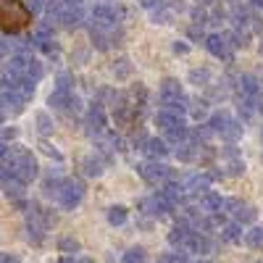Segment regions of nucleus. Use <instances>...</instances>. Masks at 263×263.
I'll return each mask as SVG.
<instances>
[{
    "label": "nucleus",
    "mask_w": 263,
    "mask_h": 263,
    "mask_svg": "<svg viewBox=\"0 0 263 263\" xmlns=\"http://www.w3.org/2000/svg\"><path fill=\"white\" fill-rule=\"evenodd\" d=\"M3 161H6V168L13 174L21 184L34 182L37 174H40V166H37V158L32 156V150L21 147V145H11Z\"/></svg>",
    "instance_id": "nucleus-1"
},
{
    "label": "nucleus",
    "mask_w": 263,
    "mask_h": 263,
    "mask_svg": "<svg viewBox=\"0 0 263 263\" xmlns=\"http://www.w3.org/2000/svg\"><path fill=\"white\" fill-rule=\"evenodd\" d=\"M32 24V13L24 0H0V29L6 34H16Z\"/></svg>",
    "instance_id": "nucleus-2"
},
{
    "label": "nucleus",
    "mask_w": 263,
    "mask_h": 263,
    "mask_svg": "<svg viewBox=\"0 0 263 263\" xmlns=\"http://www.w3.org/2000/svg\"><path fill=\"white\" fill-rule=\"evenodd\" d=\"M6 71H11V74H16V77H21V79H27V82H32V84H37V82L42 79V74H45L42 63H40L37 58H32L29 53H13Z\"/></svg>",
    "instance_id": "nucleus-3"
},
{
    "label": "nucleus",
    "mask_w": 263,
    "mask_h": 263,
    "mask_svg": "<svg viewBox=\"0 0 263 263\" xmlns=\"http://www.w3.org/2000/svg\"><path fill=\"white\" fill-rule=\"evenodd\" d=\"M84 195H87V190H84V184H82L79 179H63L55 200H58V205H61L63 211H74V208L82 205Z\"/></svg>",
    "instance_id": "nucleus-4"
},
{
    "label": "nucleus",
    "mask_w": 263,
    "mask_h": 263,
    "mask_svg": "<svg viewBox=\"0 0 263 263\" xmlns=\"http://www.w3.org/2000/svg\"><path fill=\"white\" fill-rule=\"evenodd\" d=\"M137 174L147 184H153V187H161V184H166V182L174 179V171L166 163H161V161H145V163H140L137 166Z\"/></svg>",
    "instance_id": "nucleus-5"
},
{
    "label": "nucleus",
    "mask_w": 263,
    "mask_h": 263,
    "mask_svg": "<svg viewBox=\"0 0 263 263\" xmlns=\"http://www.w3.org/2000/svg\"><path fill=\"white\" fill-rule=\"evenodd\" d=\"M124 16V8L121 6H108V3H100L92 8L90 18H92V27L98 29H111V27H119V21Z\"/></svg>",
    "instance_id": "nucleus-6"
},
{
    "label": "nucleus",
    "mask_w": 263,
    "mask_h": 263,
    "mask_svg": "<svg viewBox=\"0 0 263 263\" xmlns=\"http://www.w3.org/2000/svg\"><path fill=\"white\" fill-rule=\"evenodd\" d=\"M48 105L53 108V111H58V114H63V116H77V114H82V100L74 95V92H50V98H48Z\"/></svg>",
    "instance_id": "nucleus-7"
},
{
    "label": "nucleus",
    "mask_w": 263,
    "mask_h": 263,
    "mask_svg": "<svg viewBox=\"0 0 263 263\" xmlns=\"http://www.w3.org/2000/svg\"><path fill=\"white\" fill-rule=\"evenodd\" d=\"M90 37H92V45L98 50H111V48H119L121 40H124V32L121 27H111V29H98V27H90Z\"/></svg>",
    "instance_id": "nucleus-8"
},
{
    "label": "nucleus",
    "mask_w": 263,
    "mask_h": 263,
    "mask_svg": "<svg viewBox=\"0 0 263 263\" xmlns=\"http://www.w3.org/2000/svg\"><path fill=\"white\" fill-rule=\"evenodd\" d=\"M203 42H205V50H208L213 58H221V61H227V63L234 61V48L229 45L227 34H208Z\"/></svg>",
    "instance_id": "nucleus-9"
},
{
    "label": "nucleus",
    "mask_w": 263,
    "mask_h": 263,
    "mask_svg": "<svg viewBox=\"0 0 263 263\" xmlns=\"http://www.w3.org/2000/svg\"><path fill=\"white\" fill-rule=\"evenodd\" d=\"M84 132L90 137H100L105 132V111H103V103H92L84 114Z\"/></svg>",
    "instance_id": "nucleus-10"
},
{
    "label": "nucleus",
    "mask_w": 263,
    "mask_h": 263,
    "mask_svg": "<svg viewBox=\"0 0 263 263\" xmlns=\"http://www.w3.org/2000/svg\"><path fill=\"white\" fill-rule=\"evenodd\" d=\"M137 208H140L145 216H150V218H166V216L174 211V205H168L158 192L150 195V197H142V200L137 203Z\"/></svg>",
    "instance_id": "nucleus-11"
},
{
    "label": "nucleus",
    "mask_w": 263,
    "mask_h": 263,
    "mask_svg": "<svg viewBox=\"0 0 263 263\" xmlns=\"http://www.w3.org/2000/svg\"><path fill=\"white\" fill-rule=\"evenodd\" d=\"M221 156H224V161H227V177H242L245 174V161H242V156H239V150L234 147V145H227V147H221Z\"/></svg>",
    "instance_id": "nucleus-12"
},
{
    "label": "nucleus",
    "mask_w": 263,
    "mask_h": 263,
    "mask_svg": "<svg viewBox=\"0 0 263 263\" xmlns=\"http://www.w3.org/2000/svg\"><path fill=\"white\" fill-rule=\"evenodd\" d=\"M190 234H192L190 221H187V218H177V221H174V227H171V232H168V245H171V248H184L187 239H190Z\"/></svg>",
    "instance_id": "nucleus-13"
},
{
    "label": "nucleus",
    "mask_w": 263,
    "mask_h": 263,
    "mask_svg": "<svg viewBox=\"0 0 263 263\" xmlns=\"http://www.w3.org/2000/svg\"><path fill=\"white\" fill-rule=\"evenodd\" d=\"M158 195L163 197L168 205L179 208V205H184V195H187V192H184V187H182L179 182H166V184H161Z\"/></svg>",
    "instance_id": "nucleus-14"
},
{
    "label": "nucleus",
    "mask_w": 263,
    "mask_h": 263,
    "mask_svg": "<svg viewBox=\"0 0 263 263\" xmlns=\"http://www.w3.org/2000/svg\"><path fill=\"white\" fill-rule=\"evenodd\" d=\"M184 250H187V253H195V255H211V253H213V242H211L208 234L192 232L190 239H187V245H184Z\"/></svg>",
    "instance_id": "nucleus-15"
},
{
    "label": "nucleus",
    "mask_w": 263,
    "mask_h": 263,
    "mask_svg": "<svg viewBox=\"0 0 263 263\" xmlns=\"http://www.w3.org/2000/svg\"><path fill=\"white\" fill-rule=\"evenodd\" d=\"M58 24H61L63 29H79V27L84 24V11H82V6H77V8H66V6H63V11H61V16H58Z\"/></svg>",
    "instance_id": "nucleus-16"
},
{
    "label": "nucleus",
    "mask_w": 263,
    "mask_h": 263,
    "mask_svg": "<svg viewBox=\"0 0 263 263\" xmlns=\"http://www.w3.org/2000/svg\"><path fill=\"white\" fill-rule=\"evenodd\" d=\"M142 150H145V156L150 158V161H163L166 156H168V142L166 140H161V137H147V142L142 145Z\"/></svg>",
    "instance_id": "nucleus-17"
},
{
    "label": "nucleus",
    "mask_w": 263,
    "mask_h": 263,
    "mask_svg": "<svg viewBox=\"0 0 263 263\" xmlns=\"http://www.w3.org/2000/svg\"><path fill=\"white\" fill-rule=\"evenodd\" d=\"M105 166H108V161L100 156V153H90V156H87V158L82 161V168H84V174H87V177H92V179L103 177Z\"/></svg>",
    "instance_id": "nucleus-18"
},
{
    "label": "nucleus",
    "mask_w": 263,
    "mask_h": 263,
    "mask_svg": "<svg viewBox=\"0 0 263 263\" xmlns=\"http://www.w3.org/2000/svg\"><path fill=\"white\" fill-rule=\"evenodd\" d=\"M237 92L242 95V98H255V95H260V82L253 74L237 77Z\"/></svg>",
    "instance_id": "nucleus-19"
},
{
    "label": "nucleus",
    "mask_w": 263,
    "mask_h": 263,
    "mask_svg": "<svg viewBox=\"0 0 263 263\" xmlns=\"http://www.w3.org/2000/svg\"><path fill=\"white\" fill-rule=\"evenodd\" d=\"M242 132H245L242 121H237V119H232V116H229V119L224 121V126L218 129V135H221V137H224V140H227L229 145H234V142H237L239 137H242Z\"/></svg>",
    "instance_id": "nucleus-20"
},
{
    "label": "nucleus",
    "mask_w": 263,
    "mask_h": 263,
    "mask_svg": "<svg viewBox=\"0 0 263 263\" xmlns=\"http://www.w3.org/2000/svg\"><path fill=\"white\" fill-rule=\"evenodd\" d=\"M187 195H205L208 187H211V179L205 177V174H192V177L182 184Z\"/></svg>",
    "instance_id": "nucleus-21"
},
{
    "label": "nucleus",
    "mask_w": 263,
    "mask_h": 263,
    "mask_svg": "<svg viewBox=\"0 0 263 263\" xmlns=\"http://www.w3.org/2000/svg\"><path fill=\"white\" fill-rule=\"evenodd\" d=\"M221 203H224V197L218 195V192H213V190H208L205 195H200V205H197V208L211 216V213H218V211H221Z\"/></svg>",
    "instance_id": "nucleus-22"
},
{
    "label": "nucleus",
    "mask_w": 263,
    "mask_h": 263,
    "mask_svg": "<svg viewBox=\"0 0 263 263\" xmlns=\"http://www.w3.org/2000/svg\"><path fill=\"white\" fill-rule=\"evenodd\" d=\"M242 224H237V221H229L221 227V242H229V245H242Z\"/></svg>",
    "instance_id": "nucleus-23"
},
{
    "label": "nucleus",
    "mask_w": 263,
    "mask_h": 263,
    "mask_svg": "<svg viewBox=\"0 0 263 263\" xmlns=\"http://www.w3.org/2000/svg\"><path fill=\"white\" fill-rule=\"evenodd\" d=\"M27 242L29 245H34V248H40L42 242H45V234H48V229L42 227L40 221H32V218H27Z\"/></svg>",
    "instance_id": "nucleus-24"
},
{
    "label": "nucleus",
    "mask_w": 263,
    "mask_h": 263,
    "mask_svg": "<svg viewBox=\"0 0 263 263\" xmlns=\"http://www.w3.org/2000/svg\"><path fill=\"white\" fill-rule=\"evenodd\" d=\"M190 105V98L187 95H179V98H161V111H168V114H177L182 116Z\"/></svg>",
    "instance_id": "nucleus-25"
},
{
    "label": "nucleus",
    "mask_w": 263,
    "mask_h": 263,
    "mask_svg": "<svg viewBox=\"0 0 263 263\" xmlns=\"http://www.w3.org/2000/svg\"><path fill=\"white\" fill-rule=\"evenodd\" d=\"M255 218H258V208H255V205L242 203V205H239V208L234 211V221H237V224H242V227L255 224Z\"/></svg>",
    "instance_id": "nucleus-26"
},
{
    "label": "nucleus",
    "mask_w": 263,
    "mask_h": 263,
    "mask_svg": "<svg viewBox=\"0 0 263 263\" xmlns=\"http://www.w3.org/2000/svg\"><path fill=\"white\" fill-rule=\"evenodd\" d=\"M58 253H63V255H79L82 253V242L74 234H63L58 239Z\"/></svg>",
    "instance_id": "nucleus-27"
},
{
    "label": "nucleus",
    "mask_w": 263,
    "mask_h": 263,
    "mask_svg": "<svg viewBox=\"0 0 263 263\" xmlns=\"http://www.w3.org/2000/svg\"><path fill=\"white\" fill-rule=\"evenodd\" d=\"M105 218H108V224H111V227H124L126 218H129V208L126 205H111L105 211Z\"/></svg>",
    "instance_id": "nucleus-28"
},
{
    "label": "nucleus",
    "mask_w": 263,
    "mask_h": 263,
    "mask_svg": "<svg viewBox=\"0 0 263 263\" xmlns=\"http://www.w3.org/2000/svg\"><path fill=\"white\" fill-rule=\"evenodd\" d=\"M197 147L200 145H195V142H179L177 145V153H174V156H177L182 163H190V161H197Z\"/></svg>",
    "instance_id": "nucleus-29"
},
{
    "label": "nucleus",
    "mask_w": 263,
    "mask_h": 263,
    "mask_svg": "<svg viewBox=\"0 0 263 263\" xmlns=\"http://www.w3.org/2000/svg\"><path fill=\"white\" fill-rule=\"evenodd\" d=\"M179 95H184V92H182V84H179V79L166 77V79L161 82V98H179Z\"/></svg>",
    "instance_id": "nucleus-30"
},
{
    "label": "nucleus",
    "mask_w": 263,
    "mask_h": 263,
    "mask_svg": "<svg viewBox=\"0 0 263 263\" xmlns=\"http://www.w3.org/2000/svg\"><path fill=\"white\" fill-rule=\"evenodd\" d=\"M156 124L163 129V132H168V129H174V126H179V124H184L182 121V116H177V114H168V111H158L156 114Z\"/></svg>",
    "instance_id": "nucleus-31"
},
{
    "label": "nucleus",
    "mask_w": 263,
    "mask_h": 263,
    "mask_svg": "<svg viewBox=\"0 0 263 263\" xmlns=\"http://www.w3.org/2000/svg\"><path fill=\"white\" fill-rule=\"evenodd\" d=\"M242 242L248 248H253V250H260L263 248V227H250L245 232V237H242Z\"/></svg>",
    "instance_id": "nucleus-32"
},
{
    "label": "nucleus",
    "mask_w": 263,
    "mask_h": 263,
    "mask_svg": "<svg viewBox=\"0 0 263 263\" xmlns=\"http://www.w3.org/2000/svg\"><path fill=\"white\" fill-rule=\"evenodd\" d=\"M211 137H213V129L208 124H200V126L190 129V142H195V145H205Z\"/></svg>",
    "instance_id": "nucleus-33"
},
{
    "label": "nucleus",
    "mask_w": 263,
    "mask_h": 263,
    "mask_svg": "<svg viewBox=\"0 0 263 263\" xmlns=\"http://www.w3.org/2000/svg\"><path fill=\"white\" fill-rule=\"evenodd\" d=\"M174 18H177V13L161 0V3L156 6V13H153V21H156V24H174Z\"/></svg>",
    "instance_id": "nucleus-34"
},
{
    "label": "nucleus",
    "mask_w": 263,
    "mask_h": 263,
    "mask_svg": "<svg viewBox=\"0 0 263 263\" xmlns=\"http://www.w3.org/2000/svg\"><path fill=\"white\" fill-rule=\"evenodd\" d=\"M187 111L192 114V119H195V121H203V119H208V100H200V98L190 100Z\"/></svg>",
    "instance_id": "nucleus-35"
},
{
    "label": "nucleus",
    "mask_w": 263,
    "mask_h": 263,
    "mask_svg": "<svg viewBox=\"0 0 263 263\" xmlns=\"http://www.w3.org/2000/svg\"><path fill=\"white\" fill-rule=\"evenodd\" d=\"M61 184H63V177H58V174H55V177H53V174H48V179L42 182V192H45V197H53V200H55Z\"/></svg>",
    "instance_id": "nucleus-36"
},
{
    "label": "nucleus",
    "mask_w": 263,
    "mask_h": 263,
    "mask_svg": "<svg viewBox=\"0 0 263 263\" xmlns=\"http://www.w3.org/2000/svg\"><path fill=\"white\" fill-rule=\"evenodd\" d=\"M190 140V129L187 124H179V126H174L166 132V142H174V145H179V142H187Z\"/></svg>",
    "instance_id": "nucleus-37"
},
{
    "label": "nucleus",
    "mask_w": 263,
    "mask_h": 263,
    "mask_svg": "<svg viewBox=\"0 0 263 263\" xmlns=\"http://www.w3.org/2000/svg\"><path fill=\"white\" fill-rule=\"evenodd\" d=\"M145 258H147L145 248H142V245H135V248H129V250L121 255V263H145Z\"/></svg>",
    "instance_id": "nucleus-38"
},
{
    "label": "nucleus",
    "mask_w": 263,
    "mask_h": 263,
    "mask_svg": "<svg viewBox=\"0 0 263 263\" xmlns=\"http://www.w3.org/2000/svg\"><path fill=\"white\" fill-rule=\"evenodd\" d=\"M187 79L192 84H197V87H208L211 84V69H205V66H203V69H192Z\"/></svg>",
    "instance_id": "nucleus-39"
},
{
    "label": "nucleus",
    "mask_w": 263,
    "mask_h": 263,
    "mask_svg": "<svg viewBox=\"0 0 263 263\" xmlns=\"http://www.w3.org/2000/svg\"><path fill=\"white\" fill-rule=\"evenodd\" d=\"M61 11H63V3H61V0H45V16H48L50 24H58Z\"/></svg>",
    "instance_id": "nucleus-40"
},
{
    "label": "nucleus",
    "mask_w": 263,
    "mask_h": 263,
    "mask_svg": "<svg viewBox=\"0 0 263 263\" xmlns=\"http://www.w3.org/2000/svg\"><path fill=\"white\" fill-rule=\"evenodd\" d=\"M111 71H114L116 79H126V77L132 74V63H129V58H119V61L111 66Z\"/></svg>",
    "instance_id": "nucleus-41"
},
{
    "label": "nucleus",
    "mask_w": 263,
    "mask_h": 263,
    "mask_svg": "<svg viewBox=\"0 0 263 263\" xmlns=\"http://www.w3.org/2000/svg\"><path fill=\"white\" fill-rule=\"evenodd\" d=\"M55 90L58 92H74V77L71 74H58V79H55Z\"/></svg>",
    "instance_id": "nucleus-42"
},
{
    "label": "nucleus",
    "mask_w": 263,
    "mask_h": 263,
    "mask_svg": "<svg viewBox=\"0 0 263 263\" xmlns=\"http://www.w3.org/2000/svg\"><path fill=\"white\" fill-rule=\"evenodd\" d=\"M190 16H192V24H197V27H203V24H208V21H211V16H208V11H205L203 6L192 8Z\"/></svg>",
    "instance_id": "nucleus-43"
},
{
    "label": "nucleus",
    "mask_w": 263,
    "mask_h": 263,
    "mask_svg": "<svg viewBox=\"0 0 263 263\" xmlns=\"http://www.w3.org/2000/svg\"><path fill=\"white\" fill-rule=\"evenodd\" d=\"M229 95V87L227 84H221V87H218V84H208V98L211 100H224Z\"/></svg>",
    "instance_id": "nucleus-44"
},
{
    "label": "nucleus",
    "mask_w": 263,
    "mask_h": 263,
    "mask_svg": "<svg viewBox=\"0 0 263 263\" xmlns=\"http://www.w3.org/2000/svg\"><path fill=\"white\" fill-rule=\"evenodd\" d=\"M187 37H190V40H195V42H203V40H205V32H203V27L192 24V27L187 29Z\"/></svg>",
    "instance_id": "nucleus-45"
},
{
    "label": "nucleus",
    "mask_w": 263,
    "mask_h": 263,
    "mask_svg": "<svg viewBox=\"0 0 263 263\" xmlns=\"http://www.w3.org/2000/svg\"><path fill=\"white\" fill-rule=\"evenodd\" d=\"M37 124H40V132H42V135H48V132H53V124H50L48 114H37Z\"/></svg>",
    "instance_id": "nucleus-46"
},
{
    "label": "nucleus",
    "mask_w": 263,
    "mask_h": 263,
    "mask_svg": "<svg viewBox=\"0 0 263 263\" xmlns=\"http://www.w3.org/2000/svg\"><path fill=\"white\" fill-rule=\"evenodd\" d=\"M205 177H208L211 182H221V179L227 177V174H224V168H218V166H211V171L205 174Z\"/></svg>",
    "instance_id": "nucleus-47"
},
{
    "label": "nucleus",
    "mask_w": 263,
    "mask_h": 263,
    "mask_svg": "<svg viewBox=\"0 0 263 263\" xmlns=\"http://www.w3.org/2000/svg\"><path fill=\"white\" fill-rule=\"evenodd\" d=\"M27 8H29V13L34 16V13H40V11H45V0H29Z\"/></svg>",
    "instance_id": "nucleus-48"
},
{
    "label": "nucleus",
    "mask_w": 263,
    "mask_h": 263,
    "mask_svg": "<svg viewBox=\"0 0 263 263\" xmlns=\"http://www.w3.org/2000/svg\"><path fill=\"white\" fill-rule=\"evenodd\" d=\"M40 147H42V153H45V156H50V158H55V161H63V156H61L58 150H53V147H50L48 142H42Z\"/></svg>",
    "instance_id": "nucleus-49"
},
{
    "label": "nucleus",
    "mask_w": 263,
    "mask_h": 263,
    "mask_svg": "<svg viewBox=\"0 0 263 263\" xmlns=\"http://www.w3.org/2000/svg\"><path fill=\"white\" fill-rule=\"evenodd\" d=\"M0 137H3V140H16V137H18V129H16V126L0 129Z\"/></svg>",
    "instance_id": "nucleus-50"
},
{
    "label": "nucleus",
    "mask_w": 263,
    "mask_h": 263,
    "mask_svg": "<svg viewBox=\"0 0 263 263\" xmlns=\"http://www.w3.org/2000/svg\"><path fill=\"white\" fill-rule=\"evenodd\" d=\"M0 263H21L16 253H0Z\"/></svg>",
    "instance_id": "nucleus-51"
},
{
    "label": "nucleus",
    "mask_w": 263,
    "mask_h": 263,
    "mask_svg": "<svg viewBox=\"0 0 263 263\" xmlns=\"http://www.w3.org/2000/svg\"><path fill=\"white\" fill-rule=\"evenodd\" d=\"M145 142H147V137L142 135V132H137V135L132 137V145H135V147H140V150H142V145H145Z\"/></svg>",
    "instance_id": "nucleus-52"
},
{
    "label": "nucleus",
    "mask_w": 263,
    "mask_h": 263,
    "mask_svg": "<svg viewBox=\"0 0 263 263\" xmlns=\"http://www.w3.org/2000/svg\"><path fill=\"white\" fill-rule=\"evenodd\" d=\"M187 50H190V45H187V42H179V40L174 42V53H177V55H184Z\"/></svg>",
    "instance_id": "nucleus-53"
},
{
    "label": "nucleus",
    "mask_w": 263,
    "mask_h": 263,
    "mask_svg": "<svg viewBox=\"0 0 263 263\" xmlns=\"http://www.w3.org/2000/svg\"><path fill=\"white\" fill-rule=\"evenodd\" d=\"M158 263H177V260H174V253H163L158 255Z\"/></svg>",
    "instance_id": "nucleus-54"
},
{
    "label": "nucleus",
    "mask_w": 263,
    "mask_h": 263,
    "mask_svg": "<svg viewBox=\"0 0 263 263\" xmlns=\"http://www.w3.org/2000/svg\"><path fill=\"white\" fill-rule=\"evenodd\" d=\"M158 3H161V0H140V6H142V8H156Z\"/></svg>",
    "instance_id": "nucleus-55"
},
{
    "label": "nucleus",
    "mask_w": 263,
    "mask_h": 263,
    "mask_svg": "<svg viewBox=\"0 0 263 263\" xmlns=\"http://www.w3.org/2000/svg\"><path fill=\"white\" fill-rule=\"evenodd\" d=\"M61 3H63L66 8H77V6H82V0H61Z\"/></svg>",
    "instance_id": "nucleus-56"
},
{
    "label": "nucleus",
    "mask_w": 263,
    "mask_h": 263,
    "mask_svg": "<svg viewBox=\"0 0 263 263\" xmlns=\"http://www.w3.org/2000/svg\"><path fill=\"white\" fill-rule=\"evenodd\" d=\"M58 263H77V255H61Z\"/></svg>",
    "instance_id": "nucleus-57"
},
{
    "label": "nucleus",
    "mask_w": 263,
    "mask_h": 263,
    "mask_svg": "<svg viewBox=\"0 0 263 263\" xmlns=\"http://www.w3.org/2000/svg\"><path fill=\"white\" fill-rule=\"evenodd\" d=\"M6 153H8V145H6V142H0V158H6Z\"/></svg>",
    "instance_id": "nucleus-58"
},
{
    "label": "nucleus",
    "mask_w": 263,
    "mask_h": 263,
    "mask_svg": "<svg viewBox=\"0 0 263 263\" xmlns=\"http://www.w3.org/2000/svg\"><path fill=\"white\" fill-rule=\"evenodd\" d=\"M77 263H95L92 258H84V255H77Z\"/></svg>",
    "instance_id": "nucleus-59"
},
{
    "label": "nucleus",
    "mask_w": 263,
    "mask_h": 263,
    "mask_svg": "<svg viewBox=\"0 0 263 263\" xmlns=\"http://www.w3.org/2000/svg\"><path fill=\"white\" fill-rule=\"evenodd\" d=\"M253 6H258V8H263V0H250Z\"/></svg>",
    "instance_id": "nucleus-60"
},
{
    "label": "nucleus",
    "mask_w": 263,
    "mask_h": 263,
    "mask_svg": "<svg viewBox=\"0 0 263 263\" xmlns=\"http://www.w3.org/2000/svg\"><path fill=\"white\" fill-rule=\"evenodd\" d=\"M197 3H200V6H208V3H213V0H197Z\"/></svg>",
    "instance_id": "nucleus-61"
},
{
    "label": "nucleus",
    "mask_w": 263,
    "mask_h": 263,
    "mask_svg": "<svg viewBox=\"0 0 263 263\" xmlns=\"http://www.w3.org/2000/svg\"><path fill=\"white\" fill-rule=\"evenodd\" d=\"M258 50H260V55H263V42H260V48H258Z\"/></svg>",
    "instance_id": "nucleus-62"
},
{
    "label": "nucleus",
    "mask_w": 263,
    "mask_h": 263,
    "mask_svg": "<svg viewBox=\"0 0 263 263\" xmlns=\"http://www.w3.org/2000/svg\"><path fill=\"white\" fill-rule=\"evenodd\" d=\"M195 263H208V260H195Z\"/></svg>",
    "instance_id": "nucleus-63"
},
{
    "label": "nucleus",
    "mask_w": 263,
    "mask_h": 263,
    "mask_svg": "<svg viewBox=\"0 0 263 263\" xmlns=\"http://www.w3.org/2000/svg\"><path fill=\"white\" fill-rule=\"evenodd\" d=\"M260 84H263V82H260Z\"/></svg>",
    "instance_id": "nucleus-64"
}]
</instances>
